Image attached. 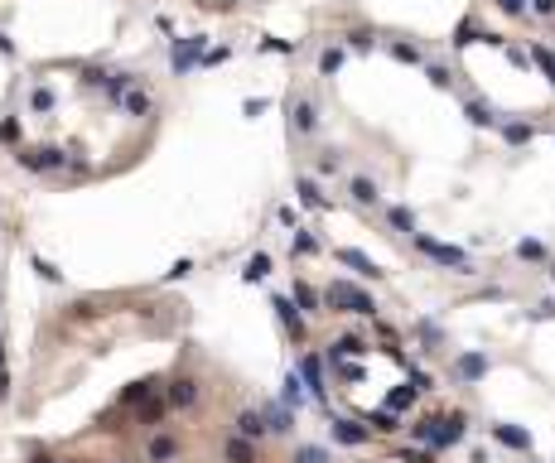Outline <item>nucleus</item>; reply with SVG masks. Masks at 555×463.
I'll return each mask as SVG.
<instances>
[{
    "label": "nucleus",
    "instance_id": "b1692460",
    "mask_svg": "<svg viewBox=\"0 0 555 463\" xmlns=\"http://www.w3.org/2000/svg\"><path fill=\"white\" fill-rule=\"evenodd\" d=\"M295 193H300V203H305V208H324V193H319V184H314V179H300V184H295Z\"/></svg>",
    "mask_w": 555,
    "mask_h": 463
},
{
    "label": "nucleus",
    "instance_id": "c756f323",
    "mask_svg": "<svg viewBox=\"0 0 555 463\" xmlns=\"http://www.w3.org/2000/svg\"><path fill=\"white\" fill-rule=\"evenodd\" d=\"M0 145H20V116H5L0 121Z\"/></svg>",
    "mask_w": 555,
    "mask_h": 463
},
{
    "label": "nucleus",
    "instance_id": "7ed1b4c3",
    "mask_svg": "<svg viewBox=\"0 0 555 463\" xmlns=\"http://www.w3.org/2000/svg\"><path fill=\"white\" fill-rule=\"evenodd\" d=\"M20 164L29 174H58L68 164V150H58V145H29V150H20Z\"/></svg>",
    "mask_w": 555,
    "mask_h": 463
},
{
    "label": "nucleus",
    "instance_id": "4c0bfd02",
    "mask_svg": "<svg viewBox=\"0 0 555 463\" xmlns=\"http://www.w3.org/2000/svg\"><path fill=\"white\" fill-rule=\"evenodd\" d=\"M425 73H430V82H435V87H449V68H444V63H430V68H425Z\"/></svg>",
    "mask_w": 555,
    "mask_h": 463
},
{
    "label": "nucleus",
    "instance_id": "0eeeda50",
    "mask_svg": "<svg viewBox=\"0 0 555 463\" xmlns=\"http://www.w3.org/2000/svg\"><path fill=\"white\" fill-rule=\"evenodd\" d=\"M300 382L309 386V396H314V401H324V362H319L314 353L300 357Z\"/></svg>",
    "mask_w": 555,
    "mask_h": 463
},
{
    "label": "nucleus",
    "instance_id": "412c9836",
    "mask_svg": "<svg viewBox=\"0 0 555 463\" xmlns=\"http://www.w3.org/2000/svg\"><path fill=\"white\" fill-rule=\"evenodd\" d=\"M387 222L396 232H411V237H416V213H411V208H387Z\"/></svg>",
    "mask_w": 555,
    "mask_h": 463
},
{
    "label": "nucleus",
    "instance_id": "c85d7f7f",
    "mask_svg": "<svg viewBox=\"0 0 555 463\" xmlns=\"http://www.w3.org/2000/svg\"><path fill=\"white\" fill-rule=\"evenodd\" d=\"M155 386H160V382H136L131 391H126V396H121V401H126V406H140L145 396H155Z\"/></svg>",
    "mask_w": 555,
    "mask_h": 463
},
{
    "label": "nucleus",
    "instance_id": "4468645a",
    "mask_svg": "<svg viewBox=\"0 0 555 463\" xmlns=\"http://www.w3.org/2000/svg\"><path fill=\"white\" fill-rule=\"evenodd\" d=\"M493 439L507 444V449H522V454L531 449V435H527V430H517V425H493Z\"/></svg>",
    "mask_w": 555,
    "mask_h": 463
},
{
    "label": "nucleus",
    "instance_id": "39448f33",
    "mask_svg": "<svg viewBox=\"0 0 555 463\" xmlns=\"http://www.w3.org/2000/svg\"><path fill=\"white\" fill-rule=\"evenodd\" d=\"M203 54H208V39H203V34H189V39H174V54H169V68H174V73H189L194 63H203Z\"/></svg>",
    "mask_w": 555,
    "mask_h": 463
},
{
    "label": "nucleus",
    "instance_id": "6ab92c4d",
    "mask_svg": "<svg viewBox=\"0 0 555 463\" xmlns=\"http://www.w3.org/2000/svg\"><path fill=\"white\" fill-rule=\"evenodd\" d=\"M362 353H367V343H362L358 333H343V338H338V343L329 348V357H333V362H338V357H362Z\"/></svg>",
    "mask_w": 555,
    "mask_h": 463
},
{
    "label": "nucleus",
    "instance_id": "f3484780",
    "mask_svg": "<svg viewBox=\"0 0 555 463\" xmlns=\"http://www.w3.org/2000/svg\"><path fill=\"white\" fill-rule=\"evenodd\" d=\"M290 121H295V131H300V136H309V131L319 126V111H314V102H295V107H290Z\"/></svg>",
    "mask_w": 555,
    "mask_h": 463
},
{
    "label": "nucleus",
    "instance_id": "9d476101",
    "mask_svg": "<svg viewBox=\"0 0 555 463\" xmlns=\"http://www.w3.org/2000/svg\"><path fill=\"white\" fill-rule=\"evenodd\" d=\"M194 401H198V382H194V377H174V382H169V406L189 410Z\"/></svg>",
    "mask_w": 555,
    "mask_h": 463
},
{
    "label": "nucleus",
    "instance_id": "1a4fd4ad",
    "mask_svg": "<svg viewBox=\"0 0 555 463\" xmlns=\"http://www.w3.org/2000/svg\"><path fill=\"white\" fill-rule=\"evenodd\" d=\"M338 261H343V266H348V271L367 275V280H377V275H382V266H377V261H372V256H362V251H353V246H343V251H338Z\"/></svg>",
    "mask_w": 555,
    "mask_h": 463
},
{
    "label": "nucleus",
    "instance_id": "a878e982",
    "mask_svg": "<svg viewBox=\"0 0 555 463\" xmlns=\"http://www.w3.org/2000/svg\"><path fill=\"white\" fill-rule=\"evenodd\" d=\"M367 425H372V430H382V435L401 430V425H396V410H372V415H367Z\"/></svg>",
    "mask_w": 555,
    "mask_h": 463
},
{
    "label": "nucleus",
    "instance_id": "ea45409f",
    "mask_svg": "<svg viewBox=\"0 0 555 463\" xmlns=\"http://www.w3.org/2000/svg\"><path fill=\"white\" fill-rule=\"evenodd\" d=\"M261 54H290V44L285 39H261Z\"/></svg>",
    "mask_w": 555,
    "mask_h": 463
},
{
    "label": "nucleus",
    "instance_id": "f704fd0d",
    "mask_svg": "<svg viewBox=\"0 0 555 463\" xmlns=\"http://www.w3.org/2000/svg\"><path fill=\"white\" fill-rule=\"evenodd\" d=\"M391 54L401 58V63H420V49H416V44H391Z\"/></svg>",
    "mask_w": 555,
    "mask_h": 463
},
{
    "label": "nucleus",
    "instance_id": "2f4dec72",
    "mask_svg": "<svg viewBox=\"0 0 555 463\" xmlns=\"http://www.w3.org/2000/svg\"><path fill=\"white\" fill-rule=\"evenodd\" d=\"M29 107L34 111H54V92H49V87H34V92H29Z\"/></svg>",
    "mask_w": 555,
    "mask_h": 463
},
{
    "label": "nucleus",
    "instance_id": "20e7f679",
    "mask_svg": "<svg viewBox=\"0 0 555 463\" xmlns=\"http://www.w3.org/2000/svg\"><path fill=\"white\" fill-rule=\"evenodd\" d=\"M416 246L425 251V256H430V261H440L444 271H459V275H469V271H473V266H469V256H464L459 246H444V242H435V237H420V232H416Z\"/></svg>",
    "mask_w": 555,
    "mask_h": 463
},
{
    "label": "nucleus",
    "instance_id": "5701e85b",
    "mask_svg": "<svg viewBox=\"0 0 555 463\" xmlns=\"http://www.w3.org/2000/svg\"><path fill=\"white\" fill-rule=\"evenodd\" d=\"M464 116H469L473 126H493V121H498V116H493V107H488V102H464Z\"/></svg>",
    "mask_w": 555,
    "mask_h": 463
},
{
    "label": "nucleus",
    "instance_id": "79ce46f5",
    "mask_svg": "<svg viewBox=\"0 0 555 463\" xmlns=\"http://www.w3.org/2000/svg\"><path fill=\"white\" fill-rule=\"evenodd\" d=\"M502 10H507V15H522V10H527V0H498Z\"/></svg>",
    "mask_w": 555,
    "mask_h": 463
},
{
    "label": "nucleus",
    "instance_id": "ddd939ff",
    "mask_svg": "<svg viewBox=\"0 0 555 463\" xmlns=\"http://www.w3.org/2000/svg\"><path fill=\"white\" fill-rule=\"evenodd\" d=\"M174 454H179V439H169V435H155L150 444H145V459L150 463H169Z\"/></svg>",
    "mask_w": 555,
    "mask_h": 463
},
{
    "label": "nucleus",
    "instance_id": "49530a36",
    "mask_svg": "<svg viewBox=\"0 0 555 463\" xmlns=\"http://www.w3.org/2000/svg\"><path fill=\"white\" fill-rule=\"evenodd\" d=\"M39 463H63V459H39Z\"/></svg>",
    "mask_w": 555,
    "mask_h": 463
},
{
    "label": "nucleus",
    "instance_id": "f257e3e1",
    "mask_svg": "<svg viewBox=\"0 0 555 463\" xmlns=\"http://www.w3.org/2000/svg\"><path fill=\"white\" fill-rule=\"evenodd\" d=\"M464 415H425L416 425V439L420 444H430V449H449V444H459L464 439Z\"/></svg>",
    "mask_w": 555,
    "mask_h": 463
},
{
    "label": "nucleus",
    "instance_id": "a19ab883",
    "mask_svg": "<svg viewBox=\"0 0 555 463\" xmlns=\"http://www.w3.org/2000/svg\"><path fill=\"white\" fill-rule=\"evenodd\" d=\"M396 459H401V463H430V454H420V449H401Z\"/></svg>",
    "mask_w": 555,
    "mask_h": 463
},
{
    "label": "nucleus",
    "instance_id": "a211bd4d",
    "mask_svg": "<svg viewBox=\"0 0 555 463\" xmlns=\"http://www.w3.org/2000/svg\"><path fill=\"white\" fill-rule=\"evenodd\" d=\"M295 304H300V314H319V309H324V295L300 280V285H295Z\"/></svg>",
    "mask_w": 555,
    "mask_h": 463
},
{
    "label": "nucleus",
    "instance_id": "2eb2a0df",
    "mask_svg": "<svg viewBox=\"0 0 555 463\" xmlns=\"http://www.w3.org/2000/svg\"><path fill=\"white\" fill-rule=\"evenodd\" d=\"M237 435H247V439L271 435V430H266V415H261V410H242V415H237Z\"/></svg>",
    "mask_w": 555,
    "mask_h": 463
},
{
    "label": "nucleus",
    "instance_id": "72a5a7b5",
    "mask_svg": "<svg viewBox=\"0 0 555 463\" xmlns=\"http://www.w3.org/2000/svg\"><path fill=\"white\" fill-rule=\"evenodd\" d=\"M517 256H522V261H546V246L541 242H522L517 246Z\"/></svg>",
    "mask_w": 555,
    "mask_h": 463
},
{
    "label": "nucleus",
    "instance_id": "bb28decb",
    "mask_svg": "<svg viewBox=\"0 0 555 463\" xmlns=\"http://www.w3.org/2000/svg\"><path fill=\"white\" fill-rule=\"evenodd\" d=\"M531 63H536V68L551 78V87H555V54H551V49H541V44H536V49H531Z\"/></svg>",
    "mask_w": 555,
    "mask_h": 463
},
{
    "label": "nucleus",
    "instance_id": "f8f14e48",
    "mask_svg": "<svg viewBox=\"0 0 555 463\" xmlns=\"http://www.w3.org/2000/svg\"><path fill=\"white\" fill-rule=\"evenodd\" d=\"M261 415H266V430H271V435H290V430H295V415H290L285 401H280V406H266Z\"/></svg>",
    "mask_w": 555,
    "mask_h": 463
},
{
    "label": "nucleus",
    "instance_id": "e433bc0d",
    "mask_svg": "<svg viewBox=\"0 0 555 463\" xmlns=\"http://www.w3.org/2000/svg\"><path fill=\"white\" fill-rule=\"evenodd\" d=\"M34 271L44 275V280H49V285H58V280H63V271H58V266H49V261H44V256H39V261H34Z\"/></svg>",
    "mask_w": 555,
    "mask_h": 463
},
{
    "label": "nucleus",
    "instance_id": "7c9ffc66",
    "mask_svg": "<svg viewBox=\"0 0 555 463\" xmlns=\"http://www.w3.org/2000/svg\"><path fill=\"white\" fill-rule=\"evenodd\" d=\"M271 275V256H251L247 261V280H266Z\"/></svg>",
    "mask_w": 555,
    "mask_h": 463
},
{
    "label": "nucleus",
    "instance_id": "c03bdc74",
    "mask_svg": "<svg viewBox=\"0 0 555 463\" xmlns=\"http://www.w3.org/2000/svg\"><path fill=\"white\" fill-rule=\"evenodd\" d=\"M5 396H10V377L0 372V401H5Z\"/></svg>",
    "mask_w": 555,
    "mask_h": 463
},
{
    "label": "nucleus",
    "instance_id": "423d86ee",
    "mask_svg": "<svg viewBox=\"0 0 555 463\" xmlns=\"http://www.w3.org/2000/svg\"><path fill=\"white\" fill-rule=\"evenodd\" d=\"M271 309H276V319L285 324V333H290V338H305V314H300V304H295V300L276 295V304H271Z\"/></svg>",
    "mask_w": 555,
    "mask_h": 463
},
{
    "label": "nucleus",
    "instance_id": "473e14b6",
    "mask_svg": "<svg viewBox=\"0 0 555 463\" xmlns=\"http://www.w3.org/2000/svg\"><path fill=\"white\" fill-rule=\"evenodd\" d=\"M343 68V49H324V58H319V73H338Z\"/></svg>",
    "mask_w": 555,
    "mask_h": 463
},
{
    "label": "nucleus",
    "instance_id": "dca6fc26",
    "mask_svg": "<svg viewBox=\"0 0 555 463\" xmlns=\"http://www.w3.org/2000/svg\"><path fill=\"white\" fill-rule=\"evenodd\" d=\"M333 439H338V444H353V449H358V444H367V430H362L358 420H333Z\"/></svg>",
    "mask_w": 555,
    "mask_h": 463
},
{
    "label": "nucleus",
    "instance_id": "cd10ccee",
    "mask_svg": "<svg viewBox=\"0 0 555 463\" xmlns=\"http://www.w3.org/2000/svg\"><path fill=\"white\" fill-rule=\"evenodd\" d=\"M295 463H329V449H319V444H300V449H295Z\"/></svg>",
    "mask_w": 555,
    "mask_h": 463
},
{
    "label": "nucleus",
    "instance_id": "393cba45",
    "mask_svg": "<svg viewBox=\"0 0 555 463\" xmlns=\"http://www.w3.org/2000/svg\"><path fill=\"white\" fill-rule=\"evenodd\" d=\"M348 193H353V198H358V203H377V198H382V193H377V184H372V179H353V184H348Z\"/></svg>",
    "mask_w": 555,
    "mask_h": 463
},
{
    "label": "nucleus",
    "instance_id": "58836bf2",
    "mask_svg": "<svg viewBox=\"0 0 555 463\" xmlns=\"http://www.w3.org/2000/svg\"><path fill=\"white\" fill-rule=\"evenodd\" d=\"M290 251H295V256H309V251H319V242H314V237H309V232H300V237H295V246H290Z\"/></svg>",
    "mask_w": 555,
    "mask_h": 463
},
{
    "label": "nucleus",
    "instance_id": "a18cd8bd",
    "mask_svg": "<svg viewBox=\"0 0 555 463\" xmlns=\"http://www.w3.org/2000/svg\"><path fill=\"white\" fill-rule=\"evenodd\" d=\"M0 54H15V44H10V39H5V34H0Z\"/></svg>",
    "mask_w": 555,
    "mask_h": 463
},
{
    "label": "nucleus",
    "instance_id": "9b49d317",
    "mask_svg": "<svg viewBox=\"0 0 555 463\" xmlns=\"http://www.w3.org/2000/svg\"><path fill=\"white\" fill-rule=\"evenodd\" d=\"M454 372H459L464 382H483V377H488V357L483 353H464L459 362H454Z\"/></svg>",
    "mask_w": 555,
    "mask_h": 463
},
{
    "label": "nucleus",
    "instance_id": "de8ad7c7",
    "mask_svg": "<svg viewBox=\"0 0 555 463\" xmlns=\"http://www.w3.org/2000/svg\"><path fill=\"white\" fill-rule=\"evenodd\" d=\"M551 275H555V266H551Z\"/></svg>",
    "mask_w": 555,
    "mask_h": 463
},
{
    "label": "nucleus",
    "instance_id": "4be33fe9",
    "mask_svg": "<svg viewBox=\"0 0 555 463\" xmlns=\"http://www.w3.org/2000/svg\"><path fill=\"white\" fill-rule=\"evenodd\" d=\"M416 396H420L416 386H396V391L387 396V410H396V415H401V410H411V401H416Z\"/></svg>",
    "mask_w": 555,
    "mask_h": 463
},
{
    "label": "nucleus",
    "instance_id": "6e6552de",
    "mask_svg": "<svg viewBox=\"0 0 555 463\" xmlns=\"http://www.w3.org/2000/svg\"><path fill=\"white\" fill-rule=\"evenodd\" d=\"M222 459H227V463H256V439L232 435L227 444H222Z\"/></svg>",
    "mask_w": 555,
    "mask_h": 463
},
{
    "label": "nucleus",
    "instance_id": "aec40b11",
    "mask_svg": "<svg viewBox=\"0 0 555 463\" xmlns=\"http://www.w3.org/2000/svg\"><path fill=\"white\" fill-rule=\"evenodd\" d=\"M121 111H131V116H150V92H140V87H131V92L121 97Z\"/></svg>",
    "mask_w": 555,
    "mask_h": 463
},
{
    "label": "nucleus",
    "instance_id": "c9c22d12",
    "mask_svg": "<svg viewBox=\"0 0 555 463\" xmlns=\"http://www.w3.org/2000/svg\"><path fill=\"white\" fill-rule=\"evenodd\" d=\"M502 136L512 140V145H527V140H531V126H502Z\"/></svg>",
    "mask_w": 555,
    "mask_h": 463
},
{
    "label": "nucleus",
    "instance_id": "f03ea898",
    "mask_svg": "<svg viewBox=\"0 0 555 463\" xmlns=\"http://www.w3.org/2000/svg\"><path fill=\"white\" fill-rule=\"evenodd\" d=\"M324 304H329V309H338V314H377L372 295H367V290H358V285H348V280H333L329 290H324Z\"/></svg>",
    "mask_w": 555,
    "mask_h": 463
},
{
    "label": "nucleus",
    "instance_id": "37998d69",
    "mask_svg": "<svg viewBox=\"0 0 555 463\" xmlns=\"http://www.w3.org/2000/svg\"><path fill=\"white\" fill-rule=\"evenodd\" d=\"M531 10L536 15H555V0H531Z\"/></svg>",
    "mask_w": 555,
    "mask_h": 463
}]
</instances>
